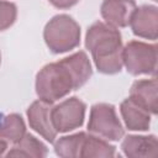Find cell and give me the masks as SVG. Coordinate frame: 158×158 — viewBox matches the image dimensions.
<instances>
[{
  "instance_id": "1",
  "label": "cell",
  "mask_w": 158,
  "mask_h": 158,
  "mask_svg": "<svg viewBox=\"0 0 158 158\" xmlns=\"http://www.w3.org/2000/svg\"><path fill=\"white\" fill-rule=\"evenodd\" d=\"M93 69L85 52L79 51L58 62L46 64L36 75V94L53 104L72 90L81 88L91 77Z\"/></svg>"
},
{
  "instance_id": "2",
  "label": "cell",
  "mask_w": 158,
  "mask_h": 158,
  "mask_svg": "<svg viewBox=\"0 0 158 158\" xmlns=\"http://www.w3.org/2000/svg\"><path fill=\"white\" fill-rule=\"evenodd\" d=\"M85 47L91 53L96 69L102 74H116L122 69V38L120 31L96 21L86 31Z\"/></svg>"
},
{
  "instance_id": "3",
  "label": "cell",
  "mask_w": 158,
  "mask_h": 158,
  "mask_svg": "<svg viewBox=\"0 0 158 158\" xmlns=\"http://www.w3.org/2000/svg\"><path fill=\"white\" fill-rule=\"evenodd\" d=\"M43 40L52 53H65L79 46L80 26L69 15H56L44 26Z\"/></svg>"
},
{
  "instance_id": "4",
  "label": "cell",
  "mask_w": 158,
  "mask_h": 158,
  "mask_svg": "<svg viewBox=\"0 0 158 158\" xmlns=\"http://www.w3.org/2000/svg\"><path fill=\"white\" fill-rule=\"evenodd\" d=\"M122 63L132 75H154L157 70V46L142 41H130L122 48Z\"/></svg>"
},
{
  "instance_id": "5",
  "label": "cell",
  "mask_w": 158,
  "mask_h": 158,
  "mask_svg": "<svg viewBox=\"0 0 158 158\" xmlns=\"http://www.w3.org/2000/svg\"><path fill=\"white\" fill-rule=\"evenodd\" d=\"M88 130L93 135L109 141H118L125 133V130L116 115L115 106L105 102H99L91 106Z\"/></svg>"
},
{
  "instance_id": "6",
  "label": "cell",
  "mask_w": 158,
  "mask_h": 158,
  "mask_svg": "<svg viewBox=\"0 0 158 158\" xmlns=\"http://www.w3.org/2000/svg\"><path fill=\"white\" fill-rule=\"evenodd\" d=\"M86 105L77 96L68 98L56 106H52L51 120L58 132H69L80 127L85 118Z\"/></svg>"
},
{
  "instance_id": "7",
  "label": "cell",
  "mask_w": 158,
  "mask_h": 158,
  "mask_svg": "<svg viewBox=\"0 0 158 158\" xmlns=\"http://www.w3.org/2000/svg\"><path fill=\"white\" fill-rule=\"evenodd\" d=\"M51 110H52L51 102H47L41 99L36 100L27 109V118L31 128H33L46 141L53 143L57 137V131L52 125Z\"/></svg>"
},
{
  "instance_id": "8",
  "label": "cell",
  "mask_w": 158,
  "mask_h": 158,
  "mask_svg": "<svg viewBox=\"0 0 158 158\" xmlns=\"http://www.w3.org/2000/svg\"><path fill=\"white\" fill-rule=\"evenodd\" d=\"M133 35L147 38L157 40L158 35V9L154 5H142L137 7L130 21Z\"/></svg>"
},
{
  "instance_id": "9",
  "label": "cell",
  "mask_w": 158,
  "mask_h": 158,
  "mask_svg": "<svg viewBox=\"0 0 158 158\" xmlns=\"http://www.w3.org/2000/svg\"><path fill=\"white\" fill-rule=\"evenodd\" d=\"M137 9L135 0H104L100 14L106 23L114 27H126Z\"/></svg>"
},
{
  "instance_id": "10",
  "label": "cell",
  "mask_w": 158,
  "mask_h": 158,
  "mask_svg": "<svg viewBox=\"0 0 158 158\" xmlns=\"http://www.w3.org/2000/svg\"><path fill=\"white\" fill-rule=\"evenodd\" d=\"M157 89H158V84L156 78L136 80L131 86L128 98H131L133 101H136L146 110H148L151 115H156L158 109Z\"/></svg>"
},
{
  "instance_id": "11",
  "label": "cell",
  "mask_w": 158,
  "mask_h": 158,
  "mask_svg": "<svg viewBox=\"0 0 158 158\" xmlns=\"http://www.w3.org/2000/svg\"><path fill=\"white\" fill-rule=\"evenodd\" d=\"M156 136L128 135L121 143V149L126 157L131 158H153L157 156Z\"/></svg>"
},
{
  "instance_id": "12",
  "label": "cell",
  "mask_w": 158,
  "mask_h": 158,
  "mask_svg": "<svg viewBox=\"0 0 158 158\" xmlns=\"http://www.w3.org/2000/svg\"><path fill=\"white\" fill-rule=\"evenodd\" d=\"M120 112L125 125L131 131H147L151 125V114L131 98L125 99L120 105Z\"/></svg>"
},
{
  "instance_id": "13",
  "label": "cell",
  "mask_w": 158,
  "mask_h": 158,
  "mask_svg": "<svg viewBox=\"0 0 158 158\" xmlns=\"http://www.w3.org/2000/svg\"><path fill=\"white\" fill-rule=\"evenodd\" d=\"M7 157H35L47 156V147L31 133H25L21 139L14 143V147L6 153Z\"/></svg>"
},
{
  "instance_id": "14",
  "label": "cell",
  "mask_w": 158,
  "mask_h": 158,
  "mask_svg": "<svg viewBox=\"0 0 158 158\" xmlns=\"http://www.w3.org/2000/svg\"><path fill=\"white\" fill-rule=\"evenodd\" d=\"M115 147L95 135H86L81 146L80 157L91 158V157H115Z\"/></svg>"
},
{
  "instance_id": "15",
  "label": "cell",
  "mask_w": 158,
  "mask_h": 158,
  "mask_svg": "<svg viewBox=\"0 0 158 158\" xmlns=\"http://www.w3.org/2000/svg\"><path fill=\"white\" fill-rule=\"evenodd\" d=\"M26 133V126L22 117L17 114H10L0 118V138L6 142H17Z\"/></svg>"
},
{
  "instance_id": "16",
  "label": "cell",
  "mask_w": 158,
  "mask_h": 158,
  "mask_svg": "<svg viewBox=\"0 0 158 158\" xmlns=\"http://www.w3.org/2000/svg\"><path fill=\"white\" fill-rule=\"evenodd\" d=\"M86 133L85 132H78L70 136L60 137L54 143V152L57 156L63 158H77L80 157L81 146L84 142Z\"/></svg>"
},
{
  "instance_id": "17",
  "label": "cell",
  "mask_w": 158,
  "mask_h": 158,
  "mask_svg": "<svg viewBox=\"0 0 158 158\" xmlns=\"http://www.w3.org/2000/svg\"><path fill=\"white\" fill-rule=\"evenodd\" d=\"M17 17V7L14 2L0 0V31L14 25Z\"/></svg>"
},
{
  "instance_id": "18",
  "label": "cell",
  "mask_w": 158,
  "mask_h": 158,
  "mask_svg": "<svg viewBox=\"0 0 158 158\" xmlns=\"http://www.w3.org/2000/svg\"><path fill=\"white\" fill-rule=\"evenodd\" d=\"M57 9H69L79 2V0H48Z\"/></svg>"
},
{
  "instance_id": "19",
  "label": "cell",
  "mask_w": 158,
  "mask_h": 158,
  "mask_svg": "<svg viewBox=\"0 0 158 158\" xmlns=\"http://www.w3.org/2000/svg\"><path fill=\"white\" fill-rule=\"evenodd\" d=\"M6 149H7V142L5 139H1L0 138V156H2Z\"/></svg>"
},
{
  "instance_id": "20",
  "label": "cell",
  "mask_w": 158,
  "mask_h": 158,
  "mask_svg": "<svg viewBox=\"0 0 158 158\" xmlns=\"http://www.w3.org/2000/svg\"><path fill=\"white\" fill-rule=\"evenodd\" d=\"M0 64H1V53H0Z\"/></svg>"
}]
</instances>
